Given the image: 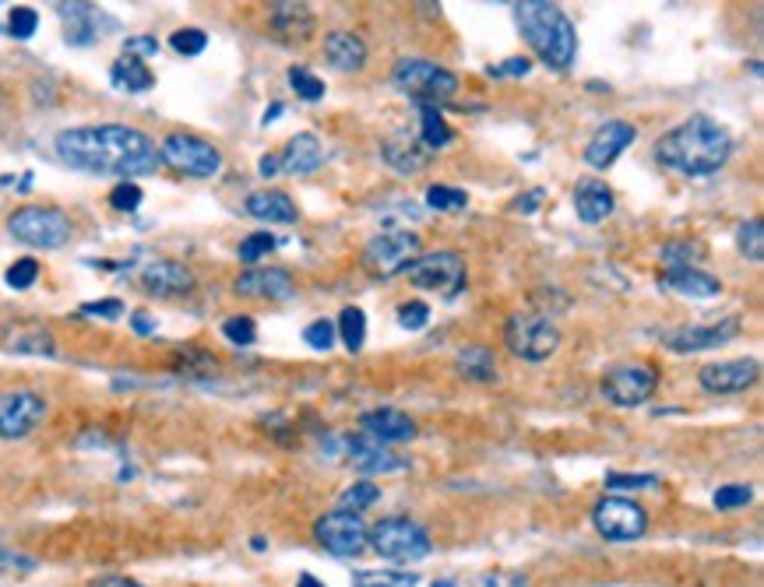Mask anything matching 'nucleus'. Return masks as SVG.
Returning a JSON list of instances; mask_svg holds the SVG:
<instances>
[{"label":"nucleus","mask_w":764,"mask_h":587,"mask_svg":"<svg viewBox=\"0 0 764 587\" xmlns=\"http://www.w3.org/2000/svg\"><path fill=\"white\" fill-rule=\"evenodd\" d=\"M53 148L70 169L96 173V176H149L159 166V148L149 134H141L128 123H92V128H70L53 137Z\"/></svg>","instance_id":"f257e3e1"},{"label":"nucleus","mask_w":764,"mask_h":587,"mask_svg":"<svg viewBox=\"0 0 764 587\" xmlns=\"http://www.w3.org/2000/svg\"><path fill=\"white\" fill-rule=\"evenodd\" d=\"M733 155V137L712 117H690L655 141V163L680 176H712Z\"/></svg>","instance_id":"f03ea898"},{"label":"nucleus","mask_w":764,"mask_h":587,"mask_svg":"<svg viewBox=\"0 0 764 587\" xmlns=\"http://www.w3.org/2000/svg\"><path fill=\"white\" fill-rule=\"evenodd\" d=\"M514 25L549 70H571L578 57V32L557 0H519Z\"/></svg>","instance_id":"7ed1b4c3"},{"label":"nucleus","mask_w":764,"mask_h":587,"mask_svg":"<svg viewBox=\"0 0 764 587\" xmlns=\"http://www.w3.org/2000/svg\"><path fill=\"white\" fill-rule=\"evenodd\" d=\"M504 345L522 363H546L560 348V328L546 313H514L504 324Z\"/></svg>","instance_id":"20e7f679"},{"label":"nucleus","mask_w":764,"mask_h":587,"mask_svg":"<svg viewBox=\"0 0 764 587\" xmlns=\"http://www.w3.org/2000/svg\"><path fill=\"white\" fill-rule=\"evenodd\" d=\"M159 163H166L173 173L190 176V180H208L222 169V152L211 145V141L198 134H166L163 145H159Z\"/></svg>","instance_id":"39448f33"},{"label":"nucleus","mask_w":764,"mask_h":587,"mask_svg":"<svg viewBox=\"0 0 764 587\" xmlns=\"http://www.w3.org/2000/svg\"><path fill=\"white\" fill-rule=\"evenodd\" d=\"M391 81H395L399 92L413 96L416 102H430V106L451 99L458 92V78L451 70L434 60H423V57L399 60L395 70H391Z\"/></svg>","instance_id":"423d86ee"},{"label":"nucleus","mask_w":764,"mask_h":587,"mask_svg":"<svg viewBox=\"0 0 764 587\" xmlns=\"http://www.w3.org/2000/svg\"><path fill=\"white\" fill-rule=\"evenodd\" d=\"M367 549L391 563H419L430 556V535L408 518H384L370 528Z\"/></svg>","instance_id":"0eeeda50"},{"label":"nucleus","mask_w":764,"mask_h":587,"mask_svg":"<svg viewBox=\"0 0 764 587\" xmlns=\"http://www.w3.org/2000/svg\"><path fill=\"white\" fill-rule=\"evenodd\" d=\"M423 254V243L416 233H408V229H391V233H378L374 240H370L363 246V272L370 278H395V275H405V268L413 264L416 257Z\"/></svg>","instance_id":"6e6552de"},{"label":"nucleus","mask_w":764,"mask_h":587,"mask_svg":"<svg viewBox=\"0 0 764 587\" xmlns=\"http://www.w3.org/2000/svg\"><path fill=\"white\" fill-rule=\"evenodd\" d=\"M8 233L18 243H29V246H40V251H61V246L70 240L75 225L64 215L61 208H18L14 215L8 219Z\"/></svg>","instance_id":"1a4fd4ad"},{"label":"nucleus","mask_w":764,"mask_h":587,"mask_svg":"<svg viewBox=\"0 0 764 587\" xmlns=\"http://www.w3.org/2000/svg\"><path fill=\"white\" fill-rule=\"evenodd\" d=\"M466 257L455 251H434V254H419L413 264L405 268V278L413 281L416 289L426 292H440L444 299H455L466 289Z\"/></svg>","instance_id":"9d476101"},{"label":"nucleus","mask_w":764,"mask_h":587,"mask_svg":"<svg viewBox=\"0 0 764 587\" xmlns=\"http://www.w3.org/2000/svg\"><path fill=\"white\" fill-rule=\"evenodd\" d=\"M655 387H659V373H655V366H648V363H620V366L602 373V384H599L602 398L616 408L645 405L655 395Z\"/></svg>","instance_id":"9b49d317"},{"label":"nucleus","mask_w":764,"mask_h":587,"mask_svg":"<svg viewBox=\"0 0 764 587\" xmlns=\"http://www.w3.org/2000/svg\"><path fill=\"white\" fill-rule=\"evenodd\" d=\"M592 528L607 542H637L648 531V513L624 496H607L592 507Z\"/></svg>","instance_id":"f8f14e48"},{"label":"nucleus","mask_w":764,"mask_h":587,"mask_svg":"<svg viewBox=\"0 0 764 587\" xmlns=\"http://www.w3.org/2000/svg\"><path fill=\"white\" fill-rule=\"evenodd\" d=\"M314 539L331 556H360L367 549L370 528L360 513L331 510V513H321V518L314 521Z\"/></svg>","instance_id":"ddd939ff"},{"label":"nucleus","mask_w":764,"mask_h":587,"mask_svg":"<svg viewBox=\"0 0 764 587\" xmlns=\"http://www.w3.org/2000/svg\"><path fill=\"white\" fill-rule=\"evenodd\" d=\"M46 401L35 390H4L0 395V440H25L43 425Z\"/></svg>","instance_id":"4468645a"},{"label":"nucleus","mask_w":764,"mask_h":587,"mask_svg":"<svg viewBox=\"0 0 764 587\" xmlns=\"http://www.w3.org/2000/svg\"><path fill=\"white\" fill-rule=\"evenodd\" d=\"M57 14H61L64 40L70 46H92L106 32H113V18H106V11L88 4V0H61Z\"/></svg>","instance_id":"2eb2a0df"},{"label":"nucleus","mask_w":764,"mask_h":587,"mask_svg":"<svg viewBox=\"0 0 764 587\" xmlns=\"http://www.w3.org/2000/svg\"><path fill=\"white\" fill-rule=\"evenodd\" d=\"M761 380V363L754 355H743V359H722V363H708L698 369V384L708 395H743Z\"/></svg>","instance_id":"dca6fc26"},{"label":"nucleus","mask_w":764,"mask_h":587,"mask_svg":"<svg viewBox=\"0 0 764 587\" xmlns=\"http://www.w3.org/2000/svg\"><path fill=\"white\" fill-rule=\"evenodd\" d=\"M740 334V320H719V324H690V328H677L663 334V345L677 355H690V352H708V348H722L730 345L733 337Z\"/></svg>","instance_id":"f3484780"},{"label":"nucleus","mask_w":764,"mask_h":587,"mask_svg":"<svg viewBox=\"0 0 764 587\" xmlns=\"http://www.w3.org/2000/svg\"><path fill=\"white\" fill-rule=\"evenodd\" d=\"M637 137V128L627 120H607L585 145V163L592 169H610L620 155H624Z\"/></svg>","instance_id":"a211bd4d"},{"label":"nucleus","mask_w":764,"mask_h":587,"mask_svg":"<svg viewBox=\"0 0 764 587\" xmlns=\"http://www.w3.org/2000/svg\"><path fill=\"white\" fill-rule=\"evenodd\" d=\"M138 281H141V289H145L149 296H159V299L187 296V292H194V286H198L194 272L181 261H152V264L141 268Z\"/></svg>","instance_id":"6ab92c4d"},{"label":"nucleus","mask_w":764,"mask_h":587,"mask_svg":"<svg viewBox=\"0 0 764 587\" xmlns=\"http://www.w3.org/2000/svg\"><path fill=\"white\" fill-rule=\"evenodd\" d=\"M237 296L243 299H293L296 296V281L286 268H247L237 278Z\"/></svg>","instance_id":"aec40b11"},{"label":"nucleus","mask_w":764,"mask_h":587,"mask_svg":"<svg viewBox=\"0 0 764 587\" xmlns=\"http://www.w3.org/2000/svg\"><path fill=\"white\" fill-rule=\"evenodd\" d=\"M346 451H349V461H352V468H360L363 475H388V472H402L408 461L399 457V454H391L388 451V443H378L374 436H349L346 440Z\"/></svg>","instance_id":"412c9836"},{"label":"nucleus","mask_w":764,"mask_h":587,"mask_svg":"<svg viewBox=\"0 0 764 587\" xmlns=\"http://www.w3.org/2000/svg\"><path fill=\"white\" fill-rule=\"evenodd\" d=\"M360 430L367 436H374L378 443H408L416 440V422L408 419L399 408H374V412H363L360 416Z\"/></svg>","instance_id":"4be33fe9"},{"label":"nucleus","mask_w":764,"mask_h":587,"mask_svg":"<svg viewBox=\"0 0 764 587\" xmlns=\"http://www.w3.org/2000/svg\"><path fill=\"white\" fill-rule=\"evenodd\" d=\"M314 11L307 4H279V11L272 14V35L282 46H307L314 40Z\"/></svg>","instance_id":"5701e85b"},{"label":"nucleus","mask_w":764,"mask_h":587,"mask_svg":"<svg viewBox=\"0 0 764 587\" xmlns=\"http://www.w3.org/2000/svg\"><path fill=\"white\" fill-rule=\"evenodd\" d=\"M321 53H325V64L342 70V75H357V70L367 67V43L357 32H328Z\"/></svg>","instance_id":"b1692460"},{"label":"nucleus","mask_w":764,"mask_h":587,"mask_svg":"<svg viewBox=\"0 0 764 587\" xmlns=\"http://www.w3.org/2000/svg\"><path fill=\"white\" fill-rule=\"evenodd\" d=\"M275 158H279V173L307 176L314 169H321L325 148H321V141H317L314 134H296V137L286 141V148L275 152Z\"/></svg>","instance_id":"393cba45"},{"label":"nucleus","mask_w":764,"mask_h":587,"mask_svg":"<svg viewBox=\"0 0 764 587\" xmlns=\"http://www.w3.org/2000/svg\"><path fill=\"white\" fill-rule=\"evenodd\" d=\"M243 211L251 219L269 222V225H293L299 219L296 201L290 198V193H282V190H254L251 198H247Z\"/></svg>","instance_id":"a878e982"},{"label":"nucleus","mask_w":764,"mask_h":587,"mask_svg":"<svg viewBox=\"0 0 764 587\" xmlns=\"http://www.w3.org/2000/svg\"><path fill=\"white\" fill-rule=\"evenodd\" d=\"M613 190L602 180H578L575 187V211L585 225H599L613 215Z\"/></svg>","instance_id":"bb28decb"},{"label":"nucleus","mask_w":764,"mask_h":587,"mask_svg":"<svg viewBox=\"0 0 764 587\" xmlns=\"http://www.w3.org/2000/svg\"><path fill=\"white\" fill-rule=\"evenodd\" d=\"M381 158H384V163H388L391 169H395V173H402V176H416V173H423L426 166H430V155H426V148L416 145V141L408 137V134H391V137H384Z\"/></svg>","instance_id":"cd10ccee"},{"label":"nucleus","mask_w":764,"mask_h":587,"mask_svg":"<svg viewBox=\"0 0 764 587\" xmlns=\"http://www.w3.org/2000/svg\"><path fill=\"white\" fill-rule=\"evenodd\" d=\"M663 289H673L690 299H712V296H722V281L701 268H666Z\"/></svg>","instance_id":"c85d7f7f"},{"label":"nucleus","mask_w":764,"mask_h":587,"mask_svg":"<svg viewBox=\"0 0 764 587\" xmlns=\"http://www.w3.org/2000/svg\"><path fill=\"white\" fill-rule=\"evenodd\" d=\"M4 348L18 355H57V342L53 334L40 324H14L4 331Z\"/></svg>","instance_id":"c756f323"},{"label":"nucleus","mask_w":764,"mask_h":587,"mask_svg":"<svg viewBox=\"0 0 764 587\" xmlns=\"http://www.w3.org/2000/svg\"><path fill=\"white\" fill-rule=\"evenodd\" d=\"M455 366H458L461 377L472 380V384H493V380H496V359H493V352L483 348V345L461 348L458 359H455Z\"/></svg>","instance_id":"7c9ffc66"},{"label":"nucleus","mask_w":764,"mask_h":587,"mask_svg":"<svg viewBox=\"0 0 764 587\" xmlns=\"http://www.w3.org/2000/svg\"><path fill=\"white\" fill-rule=\"evenodd\" d=\"M110 78H113L117 88H123V92H149V88L155 85L149 64L141 57H131V53H123L120 60H113Z\"/></svg>","instance_id":"2f4dec72"},{"label":"nucleus","mask_w":764,"mask_h":587,"mask_svg":"<svg viewBox=\"0 0 764 587\" xmlns=\"http://www.w3.org/2000/svg\"><path fill=\"white\" fill-rule=\"evenodd\" d=\"M419 134H423V148L426 152H437V148H448L451 145V128H448V120L440 117L437 106L430 102H419Z\"/></svg>","instance_id":"473e14b6"},{"label":"nucleus","mask_w":764,"mask_h":587,"mask_svg":"<svg viewBox=\"0 0 764 587\" xmlns=\"http://www.w3.org/2000/svg\"><path fill=\"white\" fill-rule=\"evenodd\" d=\"M705 257H708V246L701 240H669L663 246L666 268H698Z\"/></svg>","instance_id":"72a5a7b5"},{"label":"nucleus","mask_w":764,"mask_h":587,"mask_svg":"<svg viewBox=\"0 0 764 587\" xmlns=\"http://www.w3.org/2000/svg\"><path fill=\"white\" fill-rule=\"evenodd\" d=\"M335 331H339L342 345L357 355L363 348V342H367V313L360 307H346L339 313V320H335Z\"/></svg>","instance_id":"f704fd0d"},{"label":"nucleus","mask_w":764,"mask_h":587,"mask_svg":"<svg viewBox=\"0 0 764 587\" xmlns=\"http://www.w3.org/2000/svg\"><path fill=\"white\" fill-rule=\"evenodd\" d=\"M736 246H740V254L761 264L764 261V222L761 219H747L740 229H736Z\"/></svg>","instance_id":"c9c22d12"},{"label":"nucleus","mask_w":764,"mask_h":587,"mask_svg":"<svg viewBox=\"0 0 764 587\" xmlns=\"http://www.w3.org/2000/svg\"><path fill=\"white\" fill-rule=\"evenodd\" d=\"M290 85H293V92L304 99V102H321L325 99V81L317 78L310 67H304V64L290 67Z\"/></svg>","instance_id":"e433bc0d"},{"label":"nucleus","mask_w":764,"mask_h":587,"mask_svg":"<svg viewBox=\"0 0 764 587\" xmlns=\"http://www.w3.org/2000/svg\"><path fill=\"white\" fill-rule=\"evenodd\" d=\"M381 500V489L370 483V478H363V483H352L346 492H342V500H339V510H352V513H363L370 510Z\"/></svg>","instance_id":"4c0bfd02"},{"label":"nucleus","mask_w":764,"mask_h":587,"mask_svg":"<svg viewBox=\"0 0 764 587\" xmlns=\"http://www.w3.org/2000/svg\"><path fill=\"white\" fill-rule=\"evenodd\" d=\"M419 577L416 574H402V571H381V574H357V580H352V587H416Z\"/></svg>","instance_id":"58836bf2"},{"label":"nucleus","mask_w":764,"mask_h":587,"mask_svg":"<svg viewBox=\"0 0 764 587\" xmlns=\"http://www.w3.org/2000/svg\"><path fill=\"white\" fill-rule=\"evenodd\" d=\"M426 204H430L434 211H461L469 204V198H466V190L437 184V187L426 190Z\"/></svg>","instance_id":"ea45409f"},{"label":"nucleus","mask_w":764,"mask_h":587,"mask_svg":"<svg viewBox=\"0 0 764 587\" xmlns=\"http://www.w3.org/2000/svg\"><path fill=\"white\" fill-rule=\"evenodd\" d=\"M170 46L181 53V57H198V53H205V46H208V35L201 29H176L170 35Z\"/></svg>","instance_id":"a19ab883"},{"label":"nucleus","mask_w":764,"mask_h":587,"mask_svg":"<svg viewBox=\"0 0 764 587\" xmlns=\"http://www.w3.org/2000/svg\"><path fill=\"white\" fill-rule=\"evenodd\" d=\"M304 342H307L314 352H331V348H335V342H339V331H335V320H314V324H307Z\"/></svg>","instance_id":"79ce46f5"},{"label":"nucleus","mask_w":764,"mask_h":587,"mask_svg":"<svg viewBox=\"0 0 764 587\" xmlns=\"http://www.w3.org/2000/svg\"><path fill=\"white\" fill-rule=\"evenodd\" d=\"M35 278H40V261H35V257H18L8 268V275H4V281L11 289H32Z\"/></svg>","instance_id":"37998d69"},{"label":"nucleus","mask_w":764,"mask_h":587,"mask_svg":"<svg viewBox=\"0 0 764 587\" xmlns=\"http://www.w3.org/2000/svg\"><path fill=\"white\" fill-rule=\"evenodd\" d=\"M222 334H226V342H233V345H254V337H258V328H254V320L251 317H226L222 320Z\"/></svg>","instance_id":"c03bdc74"},{"label":"nucleus","mask_w":764,"mask_h":587,"mask_svg":"<svg viewBox=\"0 0 764 587\" xmlns=\"http://www.w3.org/2000/svg\"><path fill=\"white\" fill-rule=\"evenodd\" d=\"M275 246H279V240L272 233H254V236H247L240 243V261L243 264H258L261 257H269Z\"/></svg>","instance_id":"a18cd8bd"},{"label":"nucleus","mask_w":764,"mask_h":587,"mask_svg":"<svg viewBox=\"0 0 764 587\" xmlns=\"http://www.w3.org/2000/svg\"><path fill=\"white\" fill-rule=\"evenodd\" d=\"M35 29H40V14H35L32 8H11L8 32L14 35V40H32Z\"/></svg>","instance_id":"49530a36"},{"label":"nucleus","mask_w":764,"mask_h":587,"mask_svg":"<svg viewBox=\"0 0 764 587\" xmlns=\"http://www.w3.org/2000/svg\"><path fill=\"white\" fill-rule=\"evenodd\" d=\"M754 500V489L751 486H722L716 489V507L719 510H740V507H747Z\"/></svg>","instance_id":"de8ad7c7"},{"label":"nucleus","mask_w":764,"mask_h":587,"mask_svg":"<svg viewBox=\"0 0 764 587\" xmlns=\"http://www.w3.org/2000/svg\"><path fill=\"white\" fill-rule=\"evenodd\" d=\"M399 324L405 331H423L430 324V307L426 302H405V307H399Z\"/></svg>","instance_id":"09e8293b"},{"label":"nucleus","mask_w":764,"mask_h":587,"mask_svg":"<svg viewBox=\"0 0 764 587\" xmlns=\"http://www.w3.org/2000/svg\"><path fill=\"white\" fill-rule=\"evenodd\" d=\"M141 198H145V193H141L138 184H117L110 193V204H113V211H138Z\"/></svg>","instance_id":"8fccbe9b"},{"label":"nucleus","mask_w":764,"mask_h":587,"mask_svg":"<svg viewBox=\"0 0 764 587\" xmlns=\"http://www.w3.org/2000/svg\"><path fill=\"white\" fill-rule=\"evenodd\" d=\"M659 486V478L655 475H607V489L616 492V489H655Z\"/></svg>","instance_id":"3c124183"},{"label":"nucleus","mask_w":764,"mask_h":587,"mask_svg":"<svg viewBox=\"0 0 764 587\" xmlns=\"http://www.w3.org/2000/svg\"><path fill=\"white\" fill-rule=\"evenodd\" d=\"M81 317H99V320H120L123 317V302L120 299H99V302H85Z\"/></svg>","instance_id":"603ef678"},{"label":"nucleus","mask_w":764,"mask_h":587,"mask_svg":"<svg viewBox=\"0 0 764 587\" xmlns=\"http://www.w3.org/2000/svg\"><path fill=\"white\" fill-rule=\"evenodd\" d=\"M528 70H532V60L528 57H511V60H504L501 67H490V75L493 78H525L528 75Z\"/></svg>","instance_id":"864d4df0"},{"label":"nucleus","mask_w":764,"mask_h":587,"mask_svg":"<svg viewBox=\"0 0 764 587\" xmlns=\"http://www.w3.org/2000/svg\"><path fill=\"white\" fill-rule=\"evenodd\" d=\"M0 571H18V574H29V571H35V560H29V556H18V553H4V549H0Z\"/></svg>","instance_id":"5fc2aeb1"},{"label":"nucleus","mask_w":764,"mask_h":587,"mask_svg":"<svg viewBox=\"0 0 764 587\" xmlns=\"http://www.w3.org/2000/svg\"><path fill=\"white\" fill-rule=\"evenodd\" d=\"M543 198H546L543 190H528V193H522V198L511 204V211H519V215H536L539 204H543Z\"/></svg>","instance_id":"6e6d98bb"},{"label":"nucleus","mask_w":764,"mask_h":587,"mask_svg":"<svg viewBox=\"0 0 764 587\" xmlns=\"http://www.w3.org/2000/svg\"><path fill=\"white\" fill-rule=\"evenodd\" d=\"M155 49H159V43L152 40V35H134V40H128V49H123V53H131V57L145 60V57H152Z\"/></svg>","instance_id":"4d7b16f0"},{"label":"nucleus","mask_w":764,"mask_h":587,"mask_svg":"<svg viewBox=\"0 0 764 587\" xmlns=\"http://www.w3.org/2000/svg\"><path fill=\"white\" fill-rule=\"evenodd\" d=\"M131 328H134V334H152L155 331V324H152V317L149 313H131Z\"/></svg>","instance_id":"13d9d810"},{"label":"nucleus","mask_w":764,"mask_h":587,"mask_svg":"<svg viewBox=\"0 0 764 587\" xmlns=\"http://www.w3.org/2000/svg\"><path fill=\"white\" fill-rule=\"evenodd\" d=\"M92 587H141V584H134L131 577H99Z\"/></svg>","instance_id":"bf43d9fd"},{"label":"nucleus","mask_w":764,"mask_h":587,"mask_svg":"<svg viewBox=\"0 0 764 587\" xmlns=\"http://www.w3.org/2000/svg\"><path fill=\"white\" fill-rule=\"evenodd\" d=\"M279 173V158L275 155H264L261 158V176H275Z\"/></svg>","instance_id":"052dcab7"},{"label":"nucleus","mask_w":764,"mask_h":587,"mask_svg":"<svg viewBox=\"0 0 764 587\" xmlns=\"http://www.w3.org/2000/svg\"><path fill=\"white\" fill-rule=\"evenodd\" d=\"M296 587H325V584H321V580H317L314 574H299Z\"/></svg>","instance_id":"680f3d73"},{"label":"nucleus","mask_w":764,"mask_h":587,"mask_svg":"<svg viewBox=\"0 0 764 587\" xmlns=\"http://www.w3.org/2000/svg\"><path fill=\"white\" fill-rule=\"evenodd\" d=\"M279 113H282V106H272V110H269V113H264V128H269V123H272V120H275Z\"/></svg>","instance_id":"e2e57ef3"},{"label":"nucleus","mask_w":764,"mask_h":587,"mask_svg":"<svg viewBox=\"0 0 764 587\" xmlns=\"http://www.w3.org/2000/svg\"><path fill=\"white\" fill-rule=\"evenodd\" d=\"M487 4H519V0H487Z\"/></svg>","instance_id":"0e129e2a"},{"label":"nucleus","mask_w":764,"mask_h":587,"mask_svg":"<svg viewBox=\"0 0 764 587\" xmlns=\"http://www.w3.org/2000/svg\"><path fill=\"white\" fill-rule=\"evenodd\" d=\"M434 587H458V584H451V580H437Z\"/></svg>","instance_id":"69168bd1"},{"label":"nucleus","mask_w":764,"mask_h":587,"mask_svg":"<svg viewBox=\"0 0 764 587\" xmlns=\"http://www.w3.org/2000/svg\"><path fill=\"white\" fill-rule=\"evenodd\" d=\"M275 4H286V0H275Z\"/></svg>","instance_id":"338daca9"},{"label":"nucleus","mask_w":764,"mask_h":587,"mask_svg":"<svg viewBox=\"0 0 764 587\" xmlns=\"http://www.w3.org/2000/svg\"><path fill=\"white\" fill-rule=\"evenodd\" d=\"M0 4H4V0H0Z\"/></svg>","instance_id":"774afa93"}]
</instances>
